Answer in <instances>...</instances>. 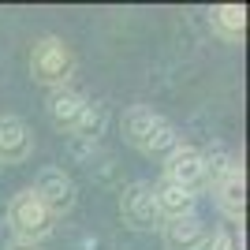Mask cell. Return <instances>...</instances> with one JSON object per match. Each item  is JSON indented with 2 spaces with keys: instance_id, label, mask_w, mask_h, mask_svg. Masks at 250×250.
<instances>
[{
  "instance_id": "cell-11",
  "label": "cell",
  "mask_w": 250,
  "mask_h": 250,
  "mask_svg": "<svg viewBox=\"0 0 250 250\" xmlns=\"http://www.w3.org/2000/svg\"><path fill=\"white\" fill-rule=\"evenodd\" d=\"M86 108V97L75 90V86H60V90H49V97H45V112H49L52 127H60L63 135H71L75 120H79V112Z\"/></svg>"
},
{
  "instance_id": "cell-15",
  "label": "cell",
  "mask_w": 250,
  "mask_h": 250,
  "mask_svg": "<svg viewBox=\"0 0 250 250\" xmlns=\"http://www.w3.org/2000/svg\"><path fill=\"white\" fill-rule=\"evenodd\" d=\"M4 250H42V247H26V243H8Z\"/></svg>"
},
{
  "instance_id": "cell-2",
  "label": "cell",
  "mask_w": 250,
  "mask_h": 250,
  "mask_svg": "<svg viewBox=\"0 0 250 250\" xmlns=\"http://www.w3.org/2000/svg\"><path fill=\"white\" fill-rule=\"evenodd\" d=\"M4 224H8L11 239L26 243V247H42L45 239H52V231H56V217L45 209V202L38 198L30 187L19 190V194H11L8 209H4Z\"/></svg>"
},
{
  "instance_id": "cell-10",
  "label": "cell",
  "mask_w": 250,
  "mask_h": 250,
  "mask_svg": "<svg viewBox=\"0 0 250 250\" xmlns=\"http://www.w3.org/2000/svg\"><path fill=\"white\" fill-rule=\"evenodd\" d=\"M153 202H157V213L161 220H176V217H190L194 206H198V194L179 183H168V179H157L153 183Z\"/></svg>"
},
{
  "instance_id": "cell-14",
  "label": "cell",
  "mask_w": 250,
  "mask_h": 250,
  "mask_svg": "<svg viewBox=\"0 0 250 250\" xmlns=\"http://www.w3.org/2000/svg\"><path fill=\"white\" fill-rule=\"evenodd\" d=\"M202 250H243V235H239V228L224 224V228L209 231V239H206Z\"/></svg>"
},
{
  "instance_id": "cell-1",
  "label": "cell",
  "mask_w": 250,
  "mask_h": 250,
  "mask_svg": "<svg viewBox=\"0 0 250 250\" xmlns=\"http://www.w3.org/2000/svg\"><path fill=\"white\" fill-rule=\"evenodd\" d=\"M120 131H124V138L138 153H146V157H168L179 146L176 124H172L168 116L146 108V104H131L124 112V120H120Z\"/></svg>"
},
{
  "instance_id": "cell-5",
  "label": "cell",
  "mask_w": 250,
  "mask_h": 250,
  "mask_svg": "<svg viewBox=\"0 0 250 250\" xmlns=\"http://www.w3.org/2000/svg\"><path fill=\"white\" fill-rule=\"evenodd\" d=\"M30 190L45 202V209H49L56 220L67 217V213L79 206V187H75V179L67 176L63 168H42Z\"/></svg>"
},
{
  "instance_id": "cell-3",
  "label": "cell",
  "mask_w": 250,
  "mask_h": 250,
  "mask_svg": "<svg viewBox=\"0 0 250 250\" xmlns=\"http://www.w3.org/2000/svg\"><path fill=\"white\" fill-rule=\"evenodd\" d=\"M71 75H75V52L63 38L45 34L30 45V79L38 86L60 90V86H71Z\"/></svg>"
},
{
  "instance_id": "cell-8",
  "label": "cell",
  "mask_w": 250,
  "mask_h": 250,
  "mask_svg": "<svg viewBox=\"0 0 250 250\" xmlns=\"http://www.w3.org/2000/svg\"><path fill=\"white\" fill-rule=\"evenodd\" d=\"M34 153V135L22 116H0V165H22Z\"/></svg>"
},
{
  "instance_id": "cell-13",
  "label": "cell",
  "mask_w": 250,
  "mask_h": 250,
  "mask_svg": "<svg viewBox=\"0 0 250 250\" xmlns=\"http://www.w3.org/2000/svg\"><path fill=\"white\" fill-rule=\"evenodd\" d=\"M209 26L224 38V42H235L247 34V8L243 4H217L209 11Z\"/></svg>"
},
{
  "instance_id": "cell-9",
  "label": "cell",
  "mask_w": 250,
  "mask_h": 250,
  "mask_svg": "<svg viewBox=\"0 0 250 250\" xmlns=\"http://www.w3.org/2000/svg\"><path fill=\"white\" fill-rule=\"evenodd\" d=\"M161 239L168 250H202L209 239V228L198 220V213H190V217L161 220Z\"/></svg>"
},
{
  "instance_id": "cell-12",
  "label": "cell",
  "mask_w": 250,
  "mask_h": 250,
  "mask_svg": "<svg viewBox=\"0 0 250 250\" xmlns=\"http://www.w3.org/2000/svg\"><path fill=\"white\" fill-rule=\"evenodd\" d=\"M104 127H108V104L86 101V108L79 112V120H75V127H71V142H83V146H94L97 149Z\"/></svg>"
},
{
  "instance_id": "cell-7",
  "label": "cell",
  "mask_w": 250,
  "mask_h": 250,
  "mask_svg": "<svg viewBox=\"0 0 250 250\" xmlns=\"http://www.w3.org/2000/svg\"><path fill=\"white\" fill-rule=\"evenodd\" d=\"M213 198H217L220 213L228 217V224L235 228L243 220V213H247V176H243L239 165H231L228 172L213 183Z\"/></svg>"
},
{
  "instance_id": "cell-4",
  "label": "cell",
  "mask_w": 250,
  "mask_h": 250,
  "mask_svg": "<svg viewBox=\"0 0 250 250\" xmlns=\"http://www.w3.org/2000/svg\"><path fill=\"white\" fill-rule=\"evenodd\" d=\"M120 217H124L127 228H135V231L161 228V213H157V202H153V183H146V179L127 183L120 190Z\"/></svg>"
},
{
  "instance_id": "cell-6",
  "label": "cell",
  "mask_w": 250,
  "mask_h": 250,
  "mask_svg": "<svg viewBox=\"0 0 250 250\" xmlns=\"http://www.w3.org/2000/svg\"><path fill=\"white\" fill-rule=\"evenodd\" d=\"M165 176L168 183H179V187H187L198 194V187L206 183V153H202L198 146H187V142H179L172 153L165 157Z\"/></svg>"
},
{
  "instance_id": "cell-16",
  "label": "cell",
  "mask_w": 250,
  "mask_h": 250,
  "mask_svg": "<svg viewBox=\"0 0 250 250\" xmlns=\"http://www.w3.org/2000/svg\"><path fill=\"white\" fill-rule=\"evenodd\" d=\"M0 168H4V165H0Z\"/></svg>"
}]
</instances>
